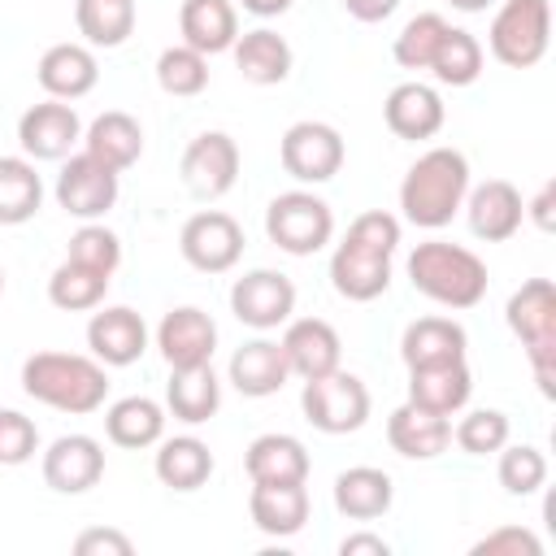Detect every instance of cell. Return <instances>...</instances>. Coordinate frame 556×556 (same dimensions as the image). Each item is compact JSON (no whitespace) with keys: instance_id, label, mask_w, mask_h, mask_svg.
<instances>
[{"instance_id":"cell-7","label":"cell","mask_w":556,"mask_h":556,"mask_svg":"<svg viewBox=\"0 0 556 556\" xmlns=\"http://www.w3.org/2000/svg\"><path fill=\"white\" fill-rule=\"evenodd\" d=\"M304 421L321 434H352L369 421V387L356 374L330 369L321 378H304V395H300Z\"/></svg>"},{"instance_id":"cell-23","label":"cell","mask_w":556,"mask_h":556,"mask_svg":"<svg viewBox=\"0 0 556 556\" xmlns=\"http://www.w3.org/2000/svg\"><path fill=\"white\" fill-rule=\"evenodd\" d=\"M230 382H235V391L239 395H248V400H265V395H278L282 387H287V378H291V365H287V356H282V343H274V339H252V343H243L235 356H230Z\"/></svg>"},{"instance_id":"cell-24","label":"cell","mask_w":556,"mask_h":556,"mask_svg":"<svg viewBox=\"0 0 556 556\" xmlns=\"http://www.w3.org/2000/svg\"><path fill=\"white\" fill-rule=\"evenodd\" d=\"M473 391V374L465 361H447V365H426V369H408V404L452 417L469 404Z\"/></svg>"},{"instance_id":"cell-18","label":"cell","mask_w":556,"mask_h":556,"mask_svg":"<svg viewBox=\"0 0 556 556\" xmlns=\"http://www.w3.org/2000/svg\"><path fill=\"white\" fill-rule=\"evenodd\" d=\"M308 491L304 482H252V495H248V513H252V526L269 539H291L304 530L308 521Z\"/></svg>"},{"instance_id":"cell-39","label":"cell","mask_w":556,"mask_h":556,"mask_svg":"<svg viewBox=\"0 0 556 556\" xmlns=\"http://www.w3.org/2000/svg\"><path fill=\"white\" fill-rule=\"evenodd\" d=\"M156 83L165 96H200L208 87V56L187 48V43H174L156 56Z\"/></svg>"},{"instance_id":"cell-49","label":"cell","mask_w":556,"mask_h":556,"mask_svg":"<svg viewBox=\"0 0 556 556\" xmlns=\"http://www.w3.org/2000/svg\"><path fill=\"white\" fill-rule=\"evenodd\" d=\"M552 208H556V182H543V187H539V195L526 204V213L534 217V226H539V230H552V226H556Z\"/></svg>"},{"instance_id":"cell-33","label":"cell","mask_w":556,"mask_h":556,"mask_svg":"<svg viewBox=\"0 0 556 556\" xmlns=\"http://www.w3.org/2000/svg\"><path fill=\"white\" fill-rule=\"evenodd\" d=\"M104 434H109V443L130 447V452L152 447V443H161V434H165V408H161L156 400H148V395H126V400L109 404V413H104Z\"/></svg>"},{"instance_id":"cell-34","label":"cell","mask_w":556,"mask_h":556,"mask_svg":"<svg viewBox=\"0 0 556 556\" xmlns=\"http://www.w3.org/2000/svg\"><path fill=\"white\" fill-rule=\"evenodd\" d=\"M156 478L169 486V491H200L208 478H213V452L204 439L195 434H178V439H165L161 452H156Z\"/></svg>"},{"instance_id":"cell-12","label":"cell","mask_w":556,"mask_h":556,"mask_svg":"<svg viewBox=\"0 0 556 556\" xmlns=\"http://www.w3.org/2000/svg\"><path fill=\"white\" fill-rule=\"evenodd\" d=\"M230 313L252 330H274L295 313V282L278 269H252L230 287Z\"/></svg>"},{"instance_id":"cell-37","label":"cell","mask_w":556,"mask_h":556,"mask_svg":"<svg viewBox=\"0 0 556 556\" xmlns=\"http://www.w3.org/2000/svg\"><path fill=\"white\" fill-rule=\"evenodd\" d=\"M109 278L113 274H100V269H87L78 261H61L48 278V300L61 308V313H87V308H100L104 304V291H109Z\"/></svg>"},{"instance_id":"cell-48","label":"cell","mask_w":556,"mask_h":556,"mask_svg":"<svg viewBox=\"0 0 556 556\" xmlns=\"http://www.w3.org/2000/svg\"><path fill=\"white\" fill-rule=\"evenodd\" d=\"M339 556H391V543L382 534H348L339 543Z\"/></svg>"},{"instance_id":"cell-47","label":"cell","mask_w":556,"mask_h":556,"mask_svg":"<svg viewBox=\"0 0 556 556\" xmlns=\"http://www.w3.org/2000/svg\"><path fill=\"white\" fill-rule=\"evenodd\" d=\"M74 552L78 556H130L135 543L122 534V530H83L74 539Z\"/></svg>"},{"instance_id":"cell-53","label":"cell","mask_w":556,"mask_h":556,"mask_svg":"<svg viewBox=\"0 0 556 556\" xmlns=\"http://www.w3.org/2000/svg\"><path fill=\"white\" fill-rule=\"evenodd\" d=\"M0 295H4V269H0Z\"/></svg>"},{"instance_id":"cell-36","label":"cell","mask_w":556,"mask_h":556,"mask_svg":"<svg viewBox=\"0 0 556 556\" xmlns=\"http://www.w3.org/2000/svg\"><path fill=\"white\" fill-rule=\"evenodd\" d=\"M74 22L91 48H122L135 30V0H78Z\"/></svg>"},{"instance_id":"cell-38","label":"cell","mask_w":556,"mask_h":556,"mask_svg":"<svg viewBox=\"0 0 556 556\" xmlns=\"http://www.w3.org/2000/svg\"><path fill=\"white\" fill-rule=\"evenodd\" d=\"M430 74L443 87H469V83H478V74H482V43L469 30H460V26H447V35L434 48Z\"/></svg>"},{"instance_id":"cell-5","label":"cell","mask_w":556,"mask_h":556,"mask_svg":"<svg viewBox=\"0 0 556 556\" xmlns=\"http://www.w3.org/2000/svg\"><path fill=\"white\" fill-rule=\"evenodd\" d=\"M491 56L508 70H530L547 56L552 43V4L547 0H504L486 30Z\"/></svg>"},{"instance_id":"cell-16","label":"cell","mask_w":556,"mask_h":556,"mask_svg":"<svg viewBox=\"0 0 556 556\" xmlns=\"http://www.w3.org/2000/svg\"><path fill=\"white\" fill-rule=\"evenodd\" d=\"M104 478V447L91 434H61L43 452V482L61 495H83Z\"/></svg>"},{"instance_id":"cell-41","label":"cell","mask_w":556,"mask_h":556,"mask_svg":"<svg viewBox=\"0 0 556 556\" xmlns=\"http://www.w3.org/2000/svg\"><path fill=\"white\" fill-rule=\"evenodd\" d=\"M547 482V456L530 443H504L500 447V486L508 495H534Z\"/></svg>"},{"instance_id":"cell-46","label":"cell","mask_w":556,"mask_h":556,"mask_svg":"<svg viewBox=\"0 0 556 556\" xmlns=\"http://www.w3.org/2000/svg\"><path fill=\"white\" fill-rule=\"evenodd\" d=\"M473 556H543V543L521 526H500L473 543Z\"/></svg>"},{"instance_id":"cell-30","label":"cell","mask_w":556,"mask_h":556,"mask_svg":"<svg viewBox=\"0 0 556 556\" xmlns=\"http://www.w3.org/2000/svg\"><path fill=\"white\" fill-rule=\"evenodd\" d=\"M391 500H395L391 473H382L374 465H352L334 478V508L348 521H374L391 508Z\"/></svg>"},{"instance_id":"cell-11","label":"cell","mask_w":556,"mask_h":556,"mask_svg":"<svg viewBox=\"0 0 556 556\" xmlns=\"http://www.w3.org/2000/svg\"><path fill=\"white\" fill-rule=\"evenodd\" d=\"M83 139V122L65 100H39L17 117V143L30 161H65Z\"/></svg>"},{"instance_id":"cell-21","label":"cell","mask_w":556,"mask_h":556,"mask_svg":"<svg viewBox=\"0 0 556 556\" xmlns=\"http://www.w3.org/2000/svg\"><path fill=\"white\" fill-rule=\"evenodd\" d=\"M35 78L52 100H78L100 83V65L87 43H52L39 56Z\"/></svg>"},{"instance_id":"cell-6","label":"cell","mask_w":556,"mask_h":556,"mask_svg":"<svg viewBox=\"0 0 556 556\" xmlns=\"http://www.w3.org/2000/svg\"><path fill=\"white\" fill-rule=\"evenodd\" d=\"M265 235L291 256H313L334 235V213L313 191H282L265 208Z\"/></svg>"},{"instance_id":"cell-26","label":"cell","mask_w":556,"mask_h":556,"mask_svg":"<svg viewBox=\"0 0 556 556\" xmlns=\"http://www.w3.org/2000/svg\"><path fill=\"white\" fill-rule=\"evenodd\" d=\"M178 30H182V43L204 52V56H217L226 48H235L239 39V13L230 0H182L178 9Z\"/></svg>"},{"instance_id":"cell-40","label":"cell","mask_w":556,"mask_h":556,"mask_svg":"<svg viewBox=\"0 0 556 556\" xmlns=\"http://www.w3.org/2000/svg\"><path fill=\"white\" fill-rule=\"evenodd\" d=\"M447 35V17L443 13H417V17H408L404 22V30L395 35V61L404 65V70H430V61H434V48H439V39Z\"/></svg>"},{"instance_id":"cell-13","label":"cell","mask_w":556,"mask_h":556,"mask_svg":"<svg viewBox=\"0 0 556 556\" xmlns=\"http://www.w3.org/2000/svg\"><path fill=\"white\" fill-rule=\"evenodd\" d=\"M239 178V143L226 130H204L182 152V182L200 200H217Z\"/></svg>"},{"instance_id":"cell-14","label":"cell","mask_w":556,"mask_h":556,"mask_svg":"<svg viewBox=\"0 0 556 556\" xmlns=\"http://www.w3.org/2000/svg\"><path fill=\"white\" fill-rule=\"evenodd\" d=\"M156 348L161 361L169 369H191V365H208L213 348H217V326L204 308H169L156 326Z\"/></svg>"},{"instance_id":"cell-9","label":"cell","mask_w":556,"mask_h":556,"mask_svg":"<svg viewBox=\"0 0 556 556\" xmlns=\"http://www.w3.org/2000/svg\"><path fill=\"white\" fill-rule=\"evenodd\" d=\"M343 135L330 122H295L278 143V161L295 182H330L343 169Z\"/></svg>"},{"instance_id":"cell-19","label":"cell","mask_w":556,"mask_h":556,"mask_svg":"<svg viewBox=\"0 0 556 556\" xmlns=\"http://www.w3.org/2000/svg\"><path fill=\"white\" fill-rule=\"evenodd\" d=\"M382 117H387V130L395 135V139H434L439 130H443V100H439V91L434 87H426V83H400V87H391V96H387V104H382Z\"/></svg>"},{"instance_id":"cell-44","label":"cell","mask_w":556,"mask_h":556,"mask_svg":"<svg viewBox=\"0 0 556 556\" xmlns=\"http://www.w3.org/2000/svg\"><path fill=\"white\" fill-rule=\"evenodd\" d=\"M343 243H348V248H361V252L391 256V252L400 248V217H391V213H382V208H369V213L352 217Z\"/></svg>"},{"instance_id":"cell-35","label":"cell","mask_w":556,"mask_h":556,"mask_svg":"<svg viewBox=\"0 0 556 556\" xmlns=\"http://www.w3.org/2000/svg\"><path fill=\"white\" fill-rule=\"evenodd\" d=\"M43 182L30 156H0V226H22L39 213Z\"/></svg>"},{"instance_id":"cell-28","label":"cell","mask_w":556,"mask_h":556,"mask_svg":"<svg viewBox=\"0 0 556 556\" xmlns=\"http://www.w3.org/2000/svg\"><path fill=\"white\" fill-rule=\"evenodd\" d=\"M330 287L352 304H369L391 287V256L339 243L330 256Z\"/></svg>"},{"instance_id":"cell-4","label":"cell","mask_w":556,"mask_h":556,"mask_svg":"<svg viewBox=\"0 0 556 556\" xmlns=\"http://www.w3.org/2000/svg\"><path fill=\"white\" fill-rule=\"evenodd\" d=\"M504 317H508V330L526 348V361L534 369L539 391L552 400L556 395V287H552V278L521 282L508 295Z\"/></svg>"},{"instance_id":"cell-43","label":"cell","mask_w":556,"mask_h":556,"mask_svg":"<svg viewBox=\"0 0 556 556\" xmlns=\"http://www.w3.org/2000/svg\"><path fill=\"white\" fill-rule=\"evenodd\" d=\"M65 256H70V261H78V265H87V269L113 274V269L122 265V239H117L109 226L87 222V226H78V230H74V239H70V252H65Z\"/></svg>"},{"instance_id":"cell-2","label":"cell","mask_w":556,"mask_h":556,"mask_svg":"<svg viewBox=\"0 0 556 556\" xmlns=\"http://www.w3.org/2000/svg\"><path fill=\"white\" fill-rule=\"evenodd\" d=\"M22 391L56 413H96L109 395V374L96 356L78 352H35L22 365Z\"/></svg>"},{"instance_id":"cell-10","label":"cell","mask_w":556,"mask_h":556,"mask_svg":"<svg viewBox=\"0 0 556 556\" xmlns=\"http://www.w3.org/2000/svg\"><path fill=\"white\" fill-rule=\"evenodd\" d=\"M56 204H61L70 217H83V222L104 217V213L117 204V169L100 165V161L87 156V152L65 156V165H61V174H56Z\"/></svg>"},{"instance_id":"cell-42","label":"cell","mask_w":556,"mask_h":556,"mask_svg":"<svg viewBox=\"0 0 556 556\" xmlns=\"http://www.w3.org/2000/svg\"><path fill=\"white\" fill-rule=\"evenodd\" d=\"M452 439L469 456H491V452H500L508 443V417L500 408H473V413H465L456 421Z\"/></svg>"},{"instance_id":"cell-25","label":"cell","mask_w":556,"mask_h":556,"mask_svg":"<svg viewBox=\"0 0 556 556\" xmlns=\"http://www.w3.org/2000/svg\"><path fill=\"white\" fill-rule=\"evenodd\" d=\"M387 443L408 460H434L452 443V417L426 413L417 404H400L387 417Z\"/></svg>"},{"instance_id":"cell-50","label":"cell","mask_w":556,"mask_h":556,"mask_svg":"<svg viewBox=\"0 0 556 556\" xmlns=\"http://www.w3.org/2000/svg\"><path fill=\"white\" fill-rule=\"evenodd\" d=\"M395 4H400V0H343V9H348L356 22H365V26H374V22L391 17V13H395Z\"/></svg>"},{"instance_id":"cell-3","label":"cell","mask_w":556,"mask_h":556,"mask_svg":"<svg viewBox=\"0 0 556 556\" xmlns=\"http://www.w3.org/2000/svg\"><path fill=\"white\" fill-rule=\"evenodd\" d=\"M408 282L413 291H421L426 300L443 304V308H473L486 295V261L460 243H417L408 256Z\"/></svg>"},{"instance_id":"cell-31","label":"cell","mask_w":556,"mask_h":556,"mask_svg":"<svg viewBox=\"0 0 556 556\" xmlns=\"http://www.w3.org/2000/svg\"><path fill=\"white\" fill-rule=\"evenodd\" d=\"M165 408H169L178 421H187V426L208 421V417L222 408V382H217V374H213V361H208V365H191V369H169Z\"/></svg>"},{"instance_id":"cell-22","label":"cell","mask_w":556,"mask_h":556,"mask_svg":"<svg viewBox=\"0 0 556 556\" xmlns=\"http://www.w3.org/2000/svg\"><path fill=\"white\" fill-rule=\"evenodd\" d=\"M465 348H469V334L452 317H417L404 326V339H400V356L408 369L465 361Z\"/></svg>"},{"instance_id":"cell-51","label":"cell","mask_w":556,"mask_h":556,"mask_svg":"<svg viewBox=\"0 0 556 556\" xmlns=\"http://www.w3.org/2000/svg\"><path fill=\"white\" fill-rule=\"evenodd\" d=\"M243 9L256 13V17H278V13L291 9V0H243Z\"/></svg>"},{"instance_id":"cell-29","label":"cell","mask_w":556,"mask_h":556,"mask_svg":"<svg viewBox=\"0 0 556 556\" xmlns=\"http://www.w3.org/2000/svg\"><path fill=\"white\" fill-rule=\"evenodd\" d=\"M252 482H308V452L295 434H256L243 452Z\"/></svg>"},{"instance_id":"cell-17","label":"cell","mask_w":556,"mask_h":556,"mask_svg":"<svg viewBox=\"0 0 556 556\" xmlns=\"http://www.w3.org/2000/svg\"><path fill=\"white\" fill-rule=\"evenodd\" d=\"M469 213V230L486 243H504L521 230V217H526V200L521 191L508 182V178H486L482 187H473L460 204Z\"/></svg>"},{"instance_id":"cell-20","label":"cell","mask_w":556,"mask_h":556,"mask_svg":"<svg viewBox=\"0 0 556 556\" xmlns=\"http://www.w3.org/2000/svg\"><path fill=\"white\" fill-rule=\"evenodd\" d=\"M278 343H282V356H287L291 374H300V378H321V374L339 369V356H343L339 330L330 321H321V317L291 321Z\"/></svg>"},{"instance_id":"cell-1","label":"cell","mask_w":556,"mask_h":556,"mask_svg":"<svg viewBox=\"0 0 556 556\" xmlns=\"http://www.w3.org/2000/svg\"><path fill=\"white\" fill-rule=\"evenodd\" d=\"M465 195H469V161L456 148H430V152H421L408 165L404 182H400V208L421 230L447 226L460 213Z\"/></svg>"},{"instance_id":"cell-27","label":"cell","mask_w":556,"mask_h":556,"mask_svg":"<svg viewBox=\"0 0 556 556\" xmlns=\"http://www.w3.org/2000/svg\"><path fill=\"white\" fill-rule=\"evenodd\" d=\"M83 152L122 174V169H130V165L143 156V126H139L130 113L109 109V113H100V117L83 130Z\"/></svg>"},{"instance_id":"cell-15","label":"cell","mask_w":556,"mask_h":556,"mask_svg":"<svg viewBox=\"0 0 556 556\" xmlns=\"http://www.w3.org/2000/svg\"><path fill=\"white\" fill-rule=\"evenodd\" d=\"M87 348L91 356L109 369H122V365H135L143 352H148V326L135 308L126 304H113V308H100L91 313L87 321Z\"/></svg>"},{"instance_id":"cell-8","label":"cell","mask_w":556,"mask_h":556,"mask_svg":"<svg viewBox=\"0 0 556 556\" xmlns=\"http://www.w3.org/2000/svg\"><path fill=\"white\" fill-rule=\"evenodd\" d=\"M178 252L200 274H226L243 256V226L230 213H222V208H204V213L182 222Z\"/></svg>"},{"instance_id":"cell-52","label":"cell","mask_w":556,"mask_h":556,"mask_svg":"<svg viewBox=\"0 0 556 556\" xmlns=\"http://www.w3.org/2000/svg\"><path fill=\"white\" fill-rule=\"evenodd\" d=\"M447 4H452V9H460V13H482L491 0H447Z\"/></svg>"},{"instance_id":"cell-32","label":"cell","mask_w":556,"mask_h":556,"mask_svg":"<svg viewBox=\"0 0 556 556\" xmlns=\"http://www.w3.org/2000/svg\"><path fill=\"white\" fill-rule=\"evenodd\" d=\"M235 65L248 83L256 87H274L291 74V43L269 30V26H256V30H243L235 39Z\"/></svg>"},{"instance_id":"cell-45","label":"cell","mask_w":556,"mask_h":556,"mask_svg":"<svg viewBox=\"0 0 556 556\" xmlns=\"http://www.w3.org/2000/svg\"><path fill=\"white\" fill-rule=\"evenodd\" d=\"M39 452V430L26 413L0 408V465H26Z\"/></svg>"}]
</instances>
